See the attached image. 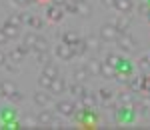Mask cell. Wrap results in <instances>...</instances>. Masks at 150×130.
I'll return each mask as SVG.
<instances>
[{
  "instance_id": "1",
  "label": "cell",
  "mask_w": 150,
  "mask_h": 130,
  "mask_svg": "<svg viewBox=\"0 0 150 130\" xmlns=\"http://www.w3.org/2000/svg\"><path fill=\"white\" fill-rule=\"evenodd\" d=\"M0 96H6V98H10L12 102H18L22 94L16 90V86L12 82H0Z\"/></svg>"
},
{
  "instance_id": "2",
  "label": "cell",
  "mask_w": 150,
  "mask_h": 130,
  "mask_svg": "<svg viewBox=\"0 0 150 130\" xmlns=\"http://www.w3.org/2000/svg\"><path fill=\"white\" fill-rule=\"evenodd\" d=\"M120 36V30L116 28L114 24H104L100 28V38L106 42H116V38Z\"/></svg>"
},
{
  "instance_id": "3",
  "label": "cell",
  "mask_w": 150,
  "mask_h": 130,
  "mask_svg": "<svg viewBox=\"0 0 150 130\" xmlns=\"http://www.w3.org/2000/svg\"><path fill=\"white\" fill-rule=\"evenodd\" d=\"M56 110L60 116H72L74 114V110H76V106L70 102V100H60L56 104Z\"/></svg>"
},
{
  "instance_id": "4",
  "label": "cell",
  "mask_w": 150,
  "mask_h": 130,
  "mask_svg": "<svg viewBox=\"0 0 150 130\" xmlns=\"http://www.w3.org/2000/svg\"><path fill=\"white\" fill-rule=\"evenodd\" d=\"M48 90H50V94L58 96V94H62L64 90H68V84H66V80H64V78H54Z\"/></svg>"
},
{
  "instance_id": "5",
  "label": "cell",
  "mask_w": 150,
  "mask_h": 130,
  "mask_svg": "<svg viewBox=\"0 0 150 130\" xmlns=\"http://www.w3.org/2000/svg\"><path fill=\"white\" fill-rule=\"evenodd\" d=\"M116 44L120 46V50H124V52H132L134 50V40L126 34H120L116 38Z\"/></svg>"
},
{
  "instance_id": "6",
  "label": "cell",
  "mask_w": 150,
  "mask_h": 130,
  "mask_svg": "<svg viewBox=\"0 0 150 130\" xmlns=\"http://www.w3.org/2000/svg\"><path fill=\"white\" fill-rule=\"evenodd\" d=\"M56 56L60 60H72L74 58V52H72V46L70 44H60V46H56Z\"/></svg>"
},
{
  "instance_id": "7",
  "label": "cell",
  "mask_w": 150,
  "mask_h": 130,
  "mask_svg": "<svg viewBox=\"0 0 150 130\" xmlns=\"http://www.w3.org/2000/svg\"><path fill=\"white\" fill-rule=\"evenodd\" d=\"M62 14H64V8H62V6H56V4H52V6H48V10H46V18H48V20H52V22H58V20L62 18Z\"/></svg>"
},
{
  "instance_id": "8",
  "label": "cell",
  "mask_w": 150,
  "mask_h": 130,
  "mask_svg": "<svg viewBox=\"0 0 150 130\" xmlns=\"http://www.w3.org/2000/svg\"><path fill=\"white\" fill-rule=\"evenodd\" d=\"M50 96L48 92H44V90H38V92H34L32 94V100H34V104H38V106H48V102H50Z\"/></svg>"
},
{
  "instance_id": "9",
  "label": "cell",
  "mask_w": 150,
  "mask_h": 130,
  "mask_svg": "<svg viewBox=\"0 0 150 130\" xmlns=\"http://www.w3.org/2000/svg\"><path fill=\"white\" fill-rule=\"evenodd\" d=\"M26 54H28V46H26V44H20V46H16L10 52V58L14 60V62H22Z\"/></svg>"
},
{
  "instance_id": "10",
  "label": "cell",
  "mask_w": 150,
  "mask_h": 130,
  "mask_svg": "<svg viewBox=\"0 0 150 130\" xmlns=\"http://www.w3.org/2000/svg\"><path fill=\"white\" fill-rule=\"evenodd\" d=\"M20 18H22L24 24H28V26H32V28H42V24H44L38 16H34V14H20Z\"/></svg>"
},
{
  "instance_id": "11",
  "label": "cell",
  "mask_w": 150,
  "mask_h": 130,
  "mask_svg": "<svg viewBox=\"0 0 150 130\" xmlns=\"http://www.w3.org/2000/svg\"><path fill=\"white\" fill-rule=\"evenodd\" d=\"M114 8L120 12V14H130L132 8H134V4H132V0H116Z\"/></svg>"
},
{
  "instance_id": "12",
  "label": "cell",
  "mask_w": 150,
  "mask_h": 130,
  "mask_svg": "<svg viewBox=\"0 0 150 130\" xmlns=\"http://www.w3.org/2000/svg\"><path fill=\"white\" fill-rule=\"evenodd\" d=\"M112 24H114L116 28L120 30V34H124V32L128 30V18H126V14H120L118 18H114V20H112Z\"/></svg>"
},
{
  "instance_id": "13",
  "label": "cell",
  "mask_w": 150,
  "mask_h": 130,
  "mask_svg": "<svg viewBox=\"0 0 150 130\" xmlns=\"http://www.w3.org/2000/svg\"><path fill=\"white\" fill-rule=\"evenodd\" d=\"M80 98H82V104H84V108L96 106V94H92V92H84Z\"/></svg>"
},
{
  "instance_id": "14",
  "label": "cell",
  "mask_w": 150,
  "mask_h": 130,
  "mask_svg": "<svg viewBox=\"0 0 150 130\" xmlns=\"http://www.w3.org/2000/svg\"><path fill=\"white\" fill-rule=\"evenodd\" d=\"M2 30H4V34L8 36V40H10V38H18V34H20V28H16V26H12V24H4V26H2Z\"/></svg>"
},
{
  "instance_id": "15",
  "label": "cell",
  "mask_w": 150,
  "mask_h": 130,
  "mask_svg": "<svg viewBox=\"0 0 150 130\" xmlns=\"http://www.w3.org/2000/svg\"><path fill=\"white\" fill-rule=\"evenodd\" d=\"M114 72H116L114 66H110L108 62H100V74H102L104 78H112V76H114Z\"/></svg>"
},
{
  "instance_id": "16",
  "label": "cell",
  "mask_w": 150,
  "mask_h": 130,
  "mask_svg": "<svg viewBox=\"0 0 150 130\" xmlns=\"http://www.w3.org/2000/svg\"><path fill=\"white\" fill-rule=\"evenodd\" d=\"M20 126H24V128H38L40 126V122H38V118H34V116H24L22 122H20Z\"/></svg>"
},
{
  "instance_id": "17",
  "label": "cell",
  "mask_w": 150,
  "mask_h": 130,
  "mask_svg": "<svg viewBox=\"0 0 150 130\" xmlns=\"http://www.w3.org/2000/svg\"><path fill=\"white\" fill-rule=\"evenodd\" d=\"M88 50V46H86V42H84V38H80L76 44H72V52H74V56H82L84 52Z\"/></svg>"
},
{
  "instance_id": "18",
  "label": "cell",
  "mask_w": 150,
  "mask_h": 130,
  "mask_svg": "<svg viewBox=\"0 0 150 130\" xmlns=\"http://www.w3.org/2000/svg\"><path fill=\"white\" fill-rule=\"evenodd\" d=\"M32 50H34V52H44V50H48V40L42 38V36H38L36 42L32 44Z\"/></svg>"
},
{
  "instance_id": "19",
  "label": "cell",
  "mask_w": 150,
  "mask_h": 130,
  "mask_svg": "<svg viewBox=\"0 0 150 130\" xmlns=\"http://www.w3.org/2000/svg\"><path fill=\"white\" fill-rule=\"evenodd\" d=\"M134 92L132 90H128V92H122V94L118 96V100H120V104H124V106H132L134 104Z\"/></svg>"
},
{
  "instance_id": "20",
  "label": "cell",
  "mask_w": 150,
  "mask_h": 130,
  "mask_svg": "<svg viewBox=\"0 0 150 130\" xmlns=\"http://www.w3.org/2000/svg\"><path fill=\"white\" fill-rule=\"evenodd\" d=\"M128 90H132V92H142V78H130L128 80Z\"/></svg>"
},
{
  "instance_id": "21",
  "label": "cell",
  "mask_w": 150,
  "mask_h": 130,
  "mask_svg": "<svg viewBox=\"0 0 150 130\" xmlns=\"http://www.w3.org/2000/svg\"><path fill=\"white\" fill-rule=\"evenodd\" d=\"M90 12H92V8L86 4V0L76 4V14H80V16H90Z\"/></svg>"
},
{
  "instance_id": "22",
  "label": "cell",
  "mask_w": 150,
  "mask_h": 130,
  "mask_svg": "<svg viewBox=\"0 0 150 130\" xmlns=\"http://www.w3.org/2000/svg\"><path fill=\"white\" fill-rule=\"evenodd\" d=\"M42 74H46L48 78H58V68L52 62H48V64H44V72Z\"/></svg>"
},
{
  "instance_id": "23",
  "label": "cell",
  "mask_w": 150,
  "mask_h": 130,
  "mask_svg": "<svg viewBox=\"0 0 150 130\" xmlns=\"http://www.w3.org/2000/svg\"><path fill=\"white\" fill-rule=\"evenodd\" d=\"M78 40H80V36H76L74 32H64V34H62V42H64V44H70V46H72V44H76Z\"/></svg>"
},
{
  "instance_id": "24",
  "label": "cell",
  "mask_w": 150,
  "mask_h": 130,
  "mask_svg": "<svg viewBox=\"0 0 150 130\" xmlns=\"http://www.w3.org/2000/svg\"><path fill=\"white\" fill-rule=\"evenodd\" d=\"M36 118H38V122H40V126H48V124H50V120H52V114H50L48 110H42Z\"/></svg>"
},
{
  "instance_id": "25",
  "label": "cell",
  "mask_w": 150,
  "mask_h": 130,
  "mask_svg": "<svg viewBox=\"0 0 150 130\" xmlns=\"http://www.w3.org/2000/svg\"><path fill=\"white\" fill-rule=\"evenodd\" d=\"M88 76H90V74H88L86 68H76V70H74V80H76V82H84Z\"/></svg>"
},
{
  "instance_id": "26",
  "label": "cell",
  "mask_w": 150,
  "mask_h": 130,
  "mask_svg": "<svg viewBox=\"0 0 150 130\" xmlns=\"http://www.w3.org/2000/svg\"><path fill=\"white\" fill-rule=\"evenodd\" d=\"M86 70H88V74H100V62H98L96 58H92L90 62H88Z\"/></svg>"
},
{
  "instance_id": "27",
  "label": "cell",
  "mask_w": 150,
  "mask_h": 130,
  "mask_svg": "<svg viewBox=\"0 0 150 130\" xmlns=\"http://www.w3.org/2000/svg\"><path fill=\"white\" fill-rule=\"evenodd\" d=\"M6 22L12 24V26H16V28H20V26H22V18H20V14H12V16H8Z\"/></svg>"
},
{
  "instance_id": "28",
  "label": "cell",
  "mask_w": 150,
  "mask_h": 130,
  "mask_svg": "<svg viewBox=\"0 0 150 130\" xmlns=\"http://www.w3.org/2000/svg\"><path fill=\"white\" fill-rule=\"evenodd\" d=\"M36 60H38L40 64H48V62H50V54H48V50H44V52H36Z\"/></svg>"
},
{
  "instance_id": "29",
  "label": "cell",
  "mask_w": 150,
  "mask_h": 130,
  "mask_svg": "<svg viewBox=\"0 0 150 130\" xmlns=\"http://www.w3.org/2000/svg\"><path fill=\"white\" fill-rule=\"evenodd\" d=\"M52 80H54V78H48L46 74H42V76H40V78H38V84H40V88H50V84H52Z\"/></svg>"
},
{
  "instance_id": "30",
  "label": "cell",
  "mask_w": 150,
  "mask_h": 130,
  "mask_svg": "<svg viewBox=\"0 0 150 130\" xmlns=\"http://www.w3.org/2000/svg\"><path fill=\"white\" fill-rule=\"evenodd\" d=\"M106 62H108V64H110V66H118V64H120V56H118V54H108V56H106Z\"/></svg>"
},
{
  "instance_id": "31",
  "label": "cell",
  "mask_w": 150,
  "mask_h": 130,
  "mask_svg": "<svg viewBox=\"0 0 150 130\" xmlns=\"http://www.w3.org/2000/svg\"><path fill=\"white\" fill-rule=\"evenodd\" d=\"M62 8H64L66 12H72V14H76V2H74V0H66Z\"/></svg>"
},
{
  "instance_id": "32",
  "label": "cell",
  "mask_w": 150,
  "mask_h": 130,
  "mask_svg": "<svg viewBox=\"0 0 150 130\" xmlns=\"http://www.w3.org/2000/svg\"><path fill=\"white\" fill-rule=\"evenodd\" d=\"M98 96H100V100H104V102L108 104V102H110V98H112V92H110V90H106V88H102V90L98 92Z\"/></svg>"
},
{
  "instance_id": "33",
  "label": "cell",
  "mask_w": 150,
  "mask_h": 130,
  "mask_svg": "<svg viewBox=\"0 0 150 130\" xmlns=\"http://www.w3.org/2000/svg\"><path fill=\"white\" fill-rule=\"evenodd\" d=\"M36 38H38V36H36V34H32V32H28V34L24 36V44H26V46L30 48V46H32V44H34V42H36Z\"/></svg>"
},
{
  "instance_id": "34",
  "label": "cell",
  "mask_w": 150,
  "mask_h": 130,
  "mask_svg": "<svg viewBox=\"0 0 150 130\" xmlns=\"http://www.w3.org/2000/svg\"><path fill=\"white\" fill-rule=\"evenodd\" d=\"M68 88H70V92H74V94H78V96H82V94H84V92H86V90H84V88H82V86H80V82L72 84V86H68Z\"/></svg>"
},
{
  "instance_id": "35",
  "label": "cell",
  "mask_w": 150,
  "mask_h": 130,
  "mask_svg": "<svg viewBox=\"0 0 150 130\" xmlns=\"http://www.w3.org/2000/svg\"><path fill=\"white\" fill-rule=\"evenodd\" d=\"M84 42H86V46H88V48H98V40H96V36H86Z\"/></svg>"
},
{
  "instance_id": "36",
  "label": "cell",
  "mask_w": 150,
  "mask_h": 130,
  "mask_svg": "<svg viewBox=\"0 0 150 130\" xmlns=\"http://www.w3.org/2000/svg\"><path fill=\"white\" fill-rule=\"evenodd\" d=\"M138 66H140V68H150V56H148V54L140 56V60H138Z\"/></svg>"
},
{
  "instance_id": "37",
  "label": "cell",
  "mask_w": 150,
  "mask_h": 130,
  "mask_svg": "<svg viewBox=\"0 0 150 130\" xmlns=\"http://www.w3.org/2000/svg\"><path fill=\"white\" fill-rule=\"evenodd\" d=\"M142 92H150V76L142 78Z\"/></svg>"
},
{
  "instance_id": "38",
  "label": "cell",
  "mask_w": 150,
  "mask_h": 130,
  "mask_svg": "<svg viewBox=\"0 0 150 130\" xmlns=\"http://www.w3.org/2000/svg\"><path fill=\"white\" fill-rule=\"evenodd\" d=\"M12 116H14V112H12L10 108H6V110H4V116H2V118H4V122H8V124H10V118Z\"/></svg>"
},
{
  "instance_id": "39",
  "label": "cell",
  "mask_w": 150,
  "mask_h": 130,
  "mask_svg": "<svg viewBox=\"0 0 150 130\" xmlns=\"http://www.w3.org/2000/svg\"><path fill=\"white\" fill-rule=\"evenodd\" d=\"M48 128H54V130H58V128H62V122L60 120H50V124H48Z\"/></svg>"
},
{
  "instance_id": "40",
  "label": "cell",
  "mask_w": 150,
  "mask_h": 130,
  "mask_svg": "<svg viewBox=\"0 0 150 130\" xmlns=\"http://www.w3.org/2000/svg\"><path fill=\"white\" fill-rule=\"evenodd\" d=\"M6 42H8V36L4 34V30H0V46H4Z\"/></svg>"
},
{
  "instance_id": "41",
  "label": "cell",
  "mask_w": 150,
  "mask_h": 130,
  "mask_svg": "<svg viewBox=\"0 0 150 130\" xmlns=\"http://www.w3.org/2000/svg\"><path fill=\"white\" fill-rule=\"evenodd\" d=\"M6 62H8V56H6V54H4V52L0 50V66H4Z\"/></svg>"
},
{
  "instance_id": "42",
  "label": "cell",
  "mask_w": 150,
  "mask_h": 130,
  "mask_svg": "<svg viewBox=\"0 0 150 130\" xmlns=\"http://www.w3.org/2000/svg\"><path fill=\"white\" fill-rule=\"evenodd\" d=\"M102 4L106 6V8H112V6L116 4V0H102Z\"/></svg>"
},
{
  "instance_id": "43",
  "label": "cell",
  "mask_w": 150,
  "mask_h": 130,
  "mask_svg": "<svg viewBox=\"0 0 150 130\" xmlns=\"http://www.w3.org/2000/svg\"><path fill=\"white\" fill-rule=\"evenodd\" d=\"M14 2H16V4H20V6H28L32 0H14Z\"/></svg>"
},
{
  "instance_id": "44",
  "label": "cell",
  "mask_w": 150,
  "mask_h": 130,
  "mask_svg": "<svg viewBox=\"0 0 150 130\" xmlns=\"http://www.w3.org/2000/svg\"><path fill=\"white\" fill-rule=\"evenodd\" d=\"M64 2H66V0H54V4H56V6H64Z\"/></svg>"
},
{
  "instance_id": "45",
  "label": "cell",
  "mask_w": 150,
  "mask_h": 130,
  "mask_svg": "<svg viewBox=\"0 0 150 130\" xmlns=\"http://www.w3.org/2000/svg\"><path fill=\"white\" fill-rule=\"evenodd\" d=\"M146 18H148V22H150V8L146 10Z\"/></svg>"
},
{
  "instance_id": "46",
  "label": "cell",
  "mask_w": 150,
  "mask_h": 130,
  "mask_svg": "<svg viewBox=\"0 0 150 130\" xmlns=\"http://www.w3.org/2000/svg\"><path fill=\"white\" fill-rule=\"evenodd\" d=\"M74 2H76V4H78V2H84V0H74Z\"/></svg>"
}]
</instances>
